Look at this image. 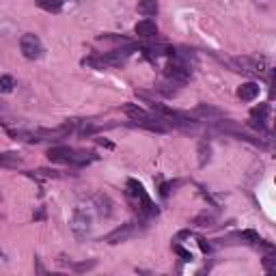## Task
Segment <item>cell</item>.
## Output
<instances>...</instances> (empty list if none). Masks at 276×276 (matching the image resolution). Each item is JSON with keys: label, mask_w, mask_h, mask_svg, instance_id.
<instances>
[{"label": "cell", "mask_w": 276, "mask_h": 276, "mask_svg": "<svg viewBox=\"0 0 276 276\" xmlns=\"http://www.w3.org/2000/svg\"><path fill=\"white\" fill-rule=\"evenodd\" d=\"M74 156H76V149H69V147H52V149L48 151L50 162L74 164Z\"/></svg>", "instance_id": "5"}, {"label": "cell", "mask_w": 276, "mask_h": 276, "mask_svg": "<svg viewBox=\"0 0 276 276\" xmlns=\"http://www.w3.org/2000/svg\"><path fill=\"white\" fill-rule=\"evenodd\" d=\"M239 65L237 71H246V74H261V65L257 61H250V59H237L235 61Z\"/></svg>", "instance_id": "10"}, {"label": "cell", "mask_w": 276, "mask_h": 276, "mask_svg": "<svg viewBox=\"0 0 276 276\" xmlns=\"http://www.w3.org/2000/svg\"><path fill=\"white\" fill-rule=\"evenodd\" d=\"M259 95V84L257 82H246L237 89V97L244 99V101H252Z\"/></svg>", "instance_id": "7"}, {"label": "cell", "mask_w": 276, "mask_h": 276, "mask_svg": "<svg viewBox=\"0 0 276 276\" xmlns=\"http://www.w3.org/2000/svg\"><path fill=\"white\" fill-rule=\"evenodd\" d=\"M93 265H95V261H89V263H76L74 270L76 272H84V270H89V267H93Z\"/></svg>", "instance_id": "20"}, {"label": "cell", "mask_w": 276, "mask_h": 276, "mask_svg": "<svg viewBox=\"0 0 276 276\" xmlns=\"http://www.w3.org/2000/svg\"><path fill=\"white\" fill-rule=\"evenodd\" d=\"M158 9H160L158 0H141V3H138V13H143V16H147V18L156 16Z\"/></svg>", "instance_id": "11"}, {"label": "cell", "mask_w": 276, "mask_h": 276, "mask_svg": "<svg viewBox=\"0 0 276 276\" xmlns=\"http://www.w3.org/2000/svg\"><path fill=\"white\" fill-rule=\"evenodd\" d=\"M239 237H244V239H250V242H261V239H259V235L255 233V231H242V233H239Z\"/></svg>", "instance_id": "17"}, {"label": "cell", "mask_w": 276, "mask_h": 276, "mask_svg": "<svg viewBox=\"0 0 276 276\" xmlns=\"http://www.w3.org/2000/svg\"><path fill=\"white\" fill-rule=\"evenodd\" d=\"M20 50H22V54L26 56L28 61H37L43 56V43L41 39L37 37V35H22V39H20Z\"/></svg>", "instance_id": "1"}, {"label": "cell", "mask_w": 276, "mask_h": 276, "mask_svg": "<svg viewBox=\"0 0 276 276\" xmlns=\"http://www.w3.org/2000/svg\"><path fill=\"white\" fill-rule=\"evenodd\" d=\"M194 117H203V119H220L222 117V110H218V108H212V106H205L201 104L197 110H194Z\"/></svg>", "instance_id": "8"}, {"label": "cell", "mask_w": 276, "mask_h": 276, "mask_svg": "<svg viewBox=\"0 0 276 276\" xmlns=\"http://www.w3.org/2000/svg\"><path fill=\"white\" fill-rule=\"evenodd\" d=\"M37 7H41L43 11H50V13H59L61 7H63V0H35Z\"/></svg>", "instance_id": "12"}, {"label": "cell", "mask_w": 276, "mask_h": 276, "mask_svg": "<svg viewBox=\"0 0 276 276\" xmlns=\"http://www.w3.org/2000/svg\"><path fill=\"white\" fill-rule=\"evenodd\" d=\"M175 252H177V255H179L181 259H184V261H190V259H192L190 252H188L186 248H181V246H175Z\"/></svg>", "instance_id": "19"}, {"label": "cell", "mask_w": 276, "mask_h": 276, "mask_svg": "<svg viewBox=\"0 0 276 276\" xmlns=\"http://www.w3.org/2000/svg\"><path fill=\"white\" fill-rule=\"evenodd\" d=\"M199 244H201V250L203 252H209V244H205V239H203V237L199 239Z\"/></svg>", "instance_id": "22"}, {"label": "cell", "mask_w": 276, "mask_h": 276, "mask_svg": "<svg viewBox=\"0 0 276 276\" xmlns=\"http://www.w3.org/2000/svg\"><path fill=\"white\" fill-rule=\"evenodd\" d=\"M16 82H13L11 76H0V93H11Z\"/></svg>", "instance_id": "14"}, {"label": "cell", "mask_w": 276, "mask_h": 276, "mask_svg": "<svg viewBox=\"0 0 276 276\" xmlns=\"http://www.w3.org/2000/svg\"><path fill=\"white\" fill-rule=\"evenodd\" d=\"M127 192H129V197L138 199V207L143 205L149 214L154 212V205H151V201H149V197H147V192H145V188H143L141 184H138V181H134V179H129V181H127Z\"/></svg>", "instance_id": "3"}, {"label": "cell", "mask_w": 276, "mask_h": 276, "mask_svg": "<svg viewBox=\"0 0 276 276\" xmlns=\"http://www.w3.org/2000/svg\"><path fill=\"white\" fill-rule=\"evenodd\" d=\"M134 33L138 35V37L149 39V37H156L158 26H156V22H154V20H143V22H138V24H136Z\"/></svg>", "instance_id": "6"}, {"label": "cell", "mask_w": 276, "mask_h": 276, "mask_svg": "<svg viewBox=\"0 0 276 276\" xmlns=\"http://www.w3.org/2000/svg\"><path fill=\"white\" fill-rule=\"evenodd\" d=\"M212 222H214V218L207 216V214H203V216H199L197 220H194V224H201V227H209Z\"/></svg>", "instance_id": "15"}, {"label": "cell", "mask_w": 276, "mask_h": 276, "mask_svg": "<svg viewBox=\"0 0 276 276\" xmlns=\"http://www.w3.org/2000/svg\"><path fill=\"white\" fill-rule=\"evenodd\" d=\"M0 257H3V250H0Z\"/></svg>", "instance_id": "24"}, {"label": "cell", "mask_w": 276, "mask_h": 276, "mask_svg": "<svg viewBox=\"0 0 276 276\" xmlns=\"http://www.w3.org/2000/svg\"><path fill=\"white\" fill-rule=\"evenodd\" d=\"M263 267H265L267 272H272L274 267H276V263H274V257H265V259H263Z\"/></svg>", "instance_id": "21"}, {"label": "cell", "mask_w": 276, "mask_h": 276, "mask_svg": "<svg viewBox=\"0 0 276 276\" xmlns=\"http://www.w3.org/2000/svg\"><path fill=\"white\" fill-rule=\"evenodd\" d=\"M22 164V158L18 154H0V166H18Z\"/></svg>", "instance_id": "13"}, {"label": "cell", "mask_w": 276, "mask_h": 276, "mask_svg": "<svg viewBox=\"0 0 276 276\" xmlns=\"http://www.w3.org/2000/svg\"><path fill=\"white\" fill-rule=\"evenodd\" d=\"M134 235H136V224L127 222V224H123V227L114 229L110 235H106V242L108 244H121V242H125V239L134 237Z\"/></svg>", "instance_id": "4"}, {"label": "cell", "mask_w": 276, "mask_h": 276, "mask_svg": "<svg viewBox=\"0 0 276 276\" xmlns=\"http://www.w3.org/2000/svg\"><path fill=\"white\" fill-rule=\"evenodd\" d=\"M95 205H97V212L101 216H110L112 214V201L106 197V194H97L95 197Z\"/></svg>", "instance_id": "9"}, {"label": "cell", "mask_w": 276, "mask_h": 276, "mask_svg": "<svg viewBox=\"0 0 276 276\" xmlns=\"http://www.w3.org/2000/svg\"><path fill=\"white\" fill-rule=\"evenodd\" d=\"M91 227H93V218L84 212V209H76L74 218H71V231L78 239H86L91 235Z\"/></svg>", "instance_id": "2"}, {"label": "cell", "mask_w": 276, "mask_h": 276, "mask_svg": "<svg viewBox=\"0 0 276 276\" xmlns=\"http://www.w3.org/2000/svg\"><path fill=\"white\" fill-rule=\"evenodd\" d=\"M209 160V147L205 143H201V164H205Z\"/></svg>", "instance_id": "18"}, {"label": "cell", "mask_w": 276, "mask_h": 276, "mask_svg": "<svg viewBox=\"0 0 276 276\" xmlns=\"http://www.w3.org/2000/svg\"><path fill=\"white\" fill-rule=\"evenodd\" d=\"M267 114V106H259V108H252V117H259V121H263V117Z\"/></svg>", "instance_id": "16"}, {"label": "cell", "mask_w": 276, "mask_h": 276, "mask_svg": "<svg viewBox=\"0 0 276 276\" xmlns=\"http://www.w3.org/2000/svg\"><path fill=\"white\" fill-rule=\"evenodd\" d=\"M169 192H171V184H164L162 186V197H169Z\"/></svg>", "instance_id": "23"}]
</instances>
